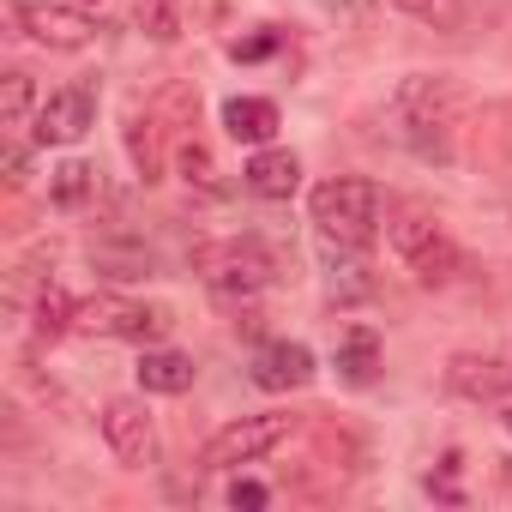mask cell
<instances>
[{
    "instance_id": "6da1fadb",
    "label": "cell",
    "mask_w": 512,
    "mask_h": 512,
    "mask_svg": "<svg viewBox=\"0 0 512 512\" xmlns=\"http://www.w3.org/2000/svg\"><path fill=\"white\" fill-rule=\"evenodd\" d=\"M392 139L410 145L422 163H446L452 157V133L464 121V91L446 73H404L392 103H386Z\"/></svg>"
},
{
    "instance_id": "7a4b0ae2",
    "label": "cell",
    "mask_w": 512,
    "mask_h": 512,
    "mask_svg": "<svg viewBox=\"0 0 512 512\" xmlns=\"http://www.w3.org/2000/svg\"><path fill=\"white\" fill-rule=\"evenodd\" d=\"M193 272L205 278L211 296L247 302V296H260L278 278V253L266 241H253V235H223V241H199L193 247Z\"/></svg>"
},
{
    "instance_id": "3957f363",
    "label": "cell",
    "mask_w": 512,
    "mask_h": 512,
    "mask_svg": "<svg viewBox=\"0 0 512 512\" xmlns=\"http://www.w3.org/2000/svg\"><path fill=\"white\" fill-rule=\"evenodd\" d=\"M308 217L326 241L338 247H368L380 229V187L362 175H332L308 193Z\"/></svg>"
},
{
    "instance_id": "277c9868",
    "label": "cell",
    "mask_w": 512,
    "mask_h": 512,
    "mask_svg": "<svg viewBox=\"0 0 512 512\" xmlns=\"http://www.w3.org/2000/svg\"><path fill=\"white\" fill-rule=\"evenodd\" d=\"M386 241H392L398 260L410 266V278H416V284H428V290H446V284L464 272L458 241H452L428 211H416V205H404V211L386 223Z\"/></svg>"
},
{
    "instance_id": "5b68a950",
    "label": "cell",
    "mask_w": 512,
    "mask_h": 512,
    "mask_svg": "<svg viewBox=\"0 0 512 512\" xmlns=\"http://www.w3.org/2000/svg\"><path fill=\"white\" fill-rule=\"evenodd\" d=\"M296 434V416L284 410H266V416H241L229 428H217L205 446H199V470H241V464H260L266 452H278L284 440Z\"/></svg>"
},
{
    "instance_id": "8992f818",
    "label": "cell",
    "mask_w": 512,
    "mask_h": 512,
    "mask_svg": "<svg viewBox=\"0 0 512 512\" xmlns=\"http://www.w3.org/2000/svg\"><path fill=\"white\" fill-rule=\"evenodd\" d=\"M13 19L37 49H55V55H79V49L97 43V19L79 0H19Z\"/></svg>"
},
{
    "instance_id": "52a82bcc",
    "label": "cell",
    "mask_w": 512,
    "mask_h": 512,
    "mask_svg": "<svg viewBox=\"0 0 512 512\" xmlns=\"http://www.w3.org/2000/svg\"><path fill=\"white\" fill-rule=\"evenodd\" d=\"M175 326L169 308L157 302H79V326L73 332H103V338H127V344H157Z\"/></svg>"
},
{
    "instance_id": "ba28073f",
    "label": "cell",
    "mask_w": 512,
    "mask_h": 512,
    "mask_svg": "<svg viewBox=\"0 0 512 512\" xmlns=\"http://www.w3.org/2000/svg\"><path fill=\"white\" fill-rule=\"evenodd\" d=\"M103 440L127 470H151L157 464V422L139 398H109L103 404Z\"/></svg>"
},
{
    "instance_id": "9c48e42d",
    "label": "cell",
    "mask_w": 512,
    "mask_h": 512,
    "mask_svg": "<svg viewBox=\"0 0 512 512\" xmlns=\"http://www.w3.org/2000/svg\"><path fill=\"white\" fill-rule=\"evenodd\" d=\"M91 121H97V91L91 85H61V91L43 97V109L31 121V139L37 145H79L91 133Z\"/></svg>"
},
{
    "instance_id": "30bf717a",
    "label": "cell",
    "mask_w": 512,
    "mask_h": 512,
    "mask_svg": "<svg viewBox=\"0 0 512 512\" xmlns=\"http://www.w3.org/2000/svg\"><path fill=\"white\" fill-rule=\"evenodd\" d=\"M446 392H458V398H470V404H500V398H512V362L458 350V356L446 362Z\"/></svg>"
},
{
    "instance_id": "8fae6325",
    "label": "cell",
    "mask_w": 512,
    "mask_h": 512,
    "mask_svg": "<svg viewBox=\"0 0 512 512\" xmlns=\"http://www.w3.org/2000/svg\"><path fill=\"white\" fill-rule=\"evenodd\" d=\"M314 374H320V368H314V350H308V344L272 338V344L253 350V386H260V392H302Z\"/></svg>"
},
{
    "instance_id": "7c38bea8",
    "label": "cell",
    "mask_w": 512,
    "mask_h": 512,
    "mask_svg": "<svg viewBox=\"0 0 512 512\" xmlns=\"http://www.w3.org/2000/svg\"><path fill=\"white\" fill-rule=\"evenodd\" d=\"M241 187L253 199H290L302 187V157L296 151H278V145H260V151L247 157V169H241Z\"/></svg>"
},
{
    "instance_id": "4fadbf2b",
    "label": "cell",
    "mask_w": 512,
    "mask_h": 512,
    "mask_svg": "<svg viewBox=\"0 0 512 512\" xmlns=\"http://www.w3.org/2000/svg\"><path fill=\"white\" fill-rule=\"evenodd\" d=\"M223 133L235 139V145H272V133H278V103L272 97H229L223 103Z\"/></svg>"
},
{
    "instance_id": "5bb4252c",
    "label": "cell",
    "mask_w": 512,
    "mask_h": 512,
    "mask_svg": "<svg viewBox=\"0 0 512 512\" xmlns=\"http://www.w3.org/2000/svg\"><path fill=\"white\" fill-rule=\"evenodd\" d=\"M127 157H133V175H139L145 187H157V181H163L169 151H163V121H157L151 109L127 115Z\"/></svg>"
},
{
    "instance_id": "9a60e30c",
    "label": "cell",
    "mask_w": 512,
    "mask_h": 512,
    "mask_svg": "<svg viewBox=\"0 0 512 512\" xmlns=\"http://www.w3.org/2000/svg\"><path fill=\"white\" fill-rule=\"evenodd\" d=\"M91 266L115 284H133V278H151L157 272V253L145 241H91Z\"/></svg>"
},
{
    "instance_id": "2e32d148",
    "label": "cell",
    "mask_w": 512,
    "mask_h": 512,
    "mask_svg": "<svg viewBox=\"0 0 512 512\" xmlns=\"http://www.w3.org/2000/svg\"><path fill=\"white\" fill-rule=\"evenodd\" d=\"M326 247H338V241H326ZM326 290H332V302H362V296H374V278H368L362 247L326 253Z\"/></svg>"
},
{
    "instance_id": "e0dca14e",
    "label": "cell",
    "mask_w": 512,
    "mask_h": 512,
    "mask_svg": "<svg viewBox=\"0 0 512 512\" xmlns=\"http://www.w3.org/2000/svg\"><path fill=\"white\" fill-rule=\"evenodd\" d=\"M139 386L157 392V398H181L193 386V356H181V350H145L139 356Z\"/></svg>"
},
{
    "instance_id": "ac0fdd59",
    "label": "cell",
    "mask_w": 512,
    "mask_h": 512,
    "mask_svg": "<svg viewBox=\"0 0 512 512\" xmlns=\"http://www.w3.org/2000/svg\"><path fill=\"white\" fill-rule=\"evenodd\" d=\"M338 374L350 386H374V374H380V338H374V326L338 332Z\"/></svg>"
},
{
    "instance_id": "d6986e66",
    "label": "cell",
    "mask_w": 512,
    "mask_h": 512,
    "mask_svg": "<svg viewBox=\"0 0 512 512\" xmlns=\"http://www.w3.org/2000/svg\"><path fill=\"white\" fill-rule=\"evenodd\" d=\"M37 109H43V97H37V79L13 67L7 79H0V127H7V133H19V127H31V121H37Z\"/></svg>"
},
{
    "instance_id": "ffe728a7",
    "label": "cell",
    "mask_w": 512,
    "mask_h": 512,
    "mask_svg": "<svg viewBox=\"0 0 512 512\" xmlns=\"http://www.w3.org/2000/svg\"><path fill=\"white\" fill-rule=\"evenodd\" d=\"M49 199H55L61 211H85V205L97 199V169L79 163V157H67V163L49 175Z\"/></svg>"
},
{
    "instance_id": "44dd1931",
    "label": "cell",
    "mask_w": 512,
    "mask_h": 512,
    "mask_svg": "<svg viewBox=\"0 0 512 512\" xmlns=\"http://www.w3.org/2000/svg\"><path fill=\"white\" fill-rule=\"evenodd\" d=\"M133 25H139V37H151V43H181V31H187V19H181V0H133Z\"/></svg>"
},
{
    "instance_id": "7402d4cb",
    "label": "cell",
    "mask_w": 512,
    "mask_h": 512,
    "mask_svg": "<svg viewBox=\"0 0 512 512\" xmlns=\"http://www.w3.org/2000/svg\"><path fill=\"white\" fill-rule=\"evenodd\" d=\"M31 326H37L43 338H67V332L79 326V302H73L61 284H43V290H37V308H31Z\"/></svg>"
},
{
    "instance_id": "603a6c76",
    "label": "cell",
    "mask_w": 512,
    "mask_h": 512,
    "mask_svg": "<svg viewBox=\"0 0 512 512\" xmlns=\"http://www.w3.org/2000/svg\"><path fill=\"white\" fill-rule=\"evenodd\" d=\"M392 7H398L404 19L428 25V31H446V37H458V31L470 25V7H464V0H392Z\"/></svg>"
},
{
    "instance_id": "cb8c5ba5",
    "label": "cell",
    "mask_w": 512,
    "mask_h": 512,
    "mask_svg": "<svg viewBox=\"0 0 512 512\" xmlns=\"http://www.w3.org/2000/svg\"><path fill=\"white\" fill-rule=\"evenodd\" d=\"M175 169H181V181H187L193 193H205V199H217V193H223V181H217V157H211L199 139H181Z\"/></svg>"
},
{
    "instance_id": "d4e9b609",
    "label": "cell",
    "mask_w": 512,
    "mask_h": 512,
    "mask_svg": "<svg viewBox=\"0 0 512 512\" xmlns=\"http://www.w3.org/2000/svg\"><path fill=\"white\" fill-rule=\"evenodd\" d=\"M374 7H380V0H320V13L338 19V31H362L374 19Z\"/></svg>"
},
{
    "instance_id": "484cf974",
    "label": "cell",
    "mask_w": 512,
    "mask_h": 512,
    "mask_svg": "<svg viewBox=\"0 0 512 512\" xmlns=\"http://www.w3.org/2000/svg\"><path fill=\"white\" fill-rule=\"evenodd\" d=\"M272 49H278V37H272V31H253V37H235V43H229V55H235V61H266Z\"/></svg>"
},
{
    "instance_id": "4316f807",
    "label": "cell",
    "mask_w": 512,
    "mask_h": 512,
    "mask_svg": "<svg viewBox=\"0 0 512 512\" xmlns=\"http://www.w3.org/2000/svg\"><path fill=\"white\" fill-rule=\"evenodd\" d=\"M25 181H31V151L13 139V145H7V187H25Z\"/></svg>"
},
{
    "instance_id": "83f0119b",
    "label": "cell",
    "mask_w": 512,
    "mask_h": 512,
    "mask_svg": "<svg viewBox=\"0 0 512 512\" xmlns=\"http://www.w3.org/2000/svg\"><path fill=\"white\" fill-rule=\"evenodd\" d=\"M428 494L458 500V458H446V470H440V476H428Z\"/></svg>"
},
{
    "instance_id": "f1b7e54d",
    "label": "cell",
    "mask_w": 512,
    "mask_h": 512,
    "mask_svg": "<svg viewBox=\"0 0 512 512\" xmlns=\"http://www.w3.org/2000/svg\"><path fill=\"white\" fill-rule=\"evenodd\" d=\"M272 500V488H260V482H235L229 488V506H266Z\"/></svg>"
},
{
    "instance_id": "f546056e",
    "label": "cell",
    "mask_w": 512,
    "mask_h": 512,
    "mask_svg": "<svg viewBox=\"0 0 512 512\" xmlns=\"http://www.w3.org/2000/svg\"><path fill=\"white\" fill-rule=\"evenodd\" d=\"M500 139H506V151H512V103L500 109Z\"/></svg>"
},
{
    "instance_id": "4dcf8cb0",
    "label": "cell",
    "mask_w": 512,
    "mask_h": 512,
    "mask_svg": "<svg viewBox=\"0 0 512 512\" xmlns=\"http://www.w3.org/2000/svg\"><path fill=\"white\" fill-rule=\"evenodd\" d=\"M506 428H512V404H506Z\"/></svg>"
},
{
    "instance_id": "1f68e13d",
    "label": "cell",
    "mask_w": 512,
    "mask_h": 512,
    "mask_svg": "<svg viewBox=\"0 0 512 512\" xmlns=\"http://www.w3.org/2000/svg\"><path fill=\"white\" fill-rule=\"evenodd\" d=\"M79 7H97V0H79Z\"/></svg>"
}]
</instances>
